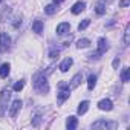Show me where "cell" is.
I'll list each match as a JSON object with an SVG mask.
<instances>
[{
    "mask_svg": "<svg viewBox=\"0 0 130 130\" xmlns=\"http://www.w3.org/2000/svg\"><path fill=\"white\" fill-rule=\"evenodd\" d=\"M32 86L34 90L40 95H46L49 92V83H47V77L43 72H37L32 78Z\"/></svg>",
    "mask_w": 130,
    "mask_h": 130,
    "instance_id": "6da1fadb",
    "label": "cell"
},
{
    "mask_svg": "<svg viewBox=\"0 0 130 130\" xmlns=\"http://www.w3.org/2000/svg\"><path fill=\"white\" fill-rule=\"evenodd\" d=\"M69 95H71V87H69V84H68V83H64V81L58 83V93H57V103H58V104H63L64 101H66V100L69 98Z\"/></svg>",
    "mask_w": 130,
    "mask_h": 130,
    "instance_id": "7a4b0ae2",
    "label": "cell"
},
{
    "mask_svg": "<svg viewBox=\"0 0 130 130\" xmlns=\"http://www.w3.org/2000/svg\"><path fill=\"white\" fill-rule=\"evenodd\" d=\"M109 51V43H107V40L104 38V37H101V38H98V49H96V52H93L92 55H90V58H95V60H98L103 54H106Z\"/></svg>",
    "mask_w": 130,
    "mask_h": 130,
    "instance_id": "3957f363",
    "label": "cell"
},
{
    "mask_svg": "<svg viewBox=\"0 0 130 130\" xmlns=\"http://www.w3.org/2000/svg\"><path fill=\"white\" fill-rule=\"evenodd\" d=\"M9 98H11V92L9 89H3L2 93H0V113H5V110L8 109V103H9Z\"/></svg>",
    "mask_w": 130,
    "mask_h": 130,
    "instance_id": "277c9868",
    "label": "cell"
},
{
    "mask_svg": "<svg viewBox=\"0 0 130 130\" xmlns=\"http://www.w3.org/2000/svg\"><path fill=\"white\" fill-rule=\"evenodd\" d=\"M115 127H118V122L106 121V119H98L92 124V128H115Z\"/></svg>",
    "mask_w": 130,
    "mask_h": 130,
    "instance_id": "5b68a950",
    "label": "cell"
},
{
    "mask_svg": "<svg viewBox=\"0 0 130 130\" xmlns=\"http://www.w3.org/2000/svg\"><path fill=\"white\" fill-rule=\"evenodd\" d=\"M9 44H11V37L6 32H2L0 34V52H6L9 49Z\"/></svg>",
    "mask_w": 130,
    "mask_h": 130,
    "instance_id": "8992f818",
    "label": "cell"
},
{
    "mask_svg": "<svg viewBox=\"0 0 130 130\" xmlns=\"http://www.w3.org/2000/svg\"><path fill=\"white\" fill-rule=\"evenodd\" d=\"M22 104H23V103H22L20 100H15V101L11 104V109H9V116H11V118H15V116H17L19 110L22 109Z\"/></svg>",
    "mask_w": 130,
    "mask_h": 130,
    "instance_id": "52a82bcc",
    "label": "cell"
},
{
    "mask_svg": "<svg viewBox=\"0 0 130 130\" xmlns=\"http://www.w3.org/2000/svg\"><path fill=\"white\" fill-rule=\"evenodd\" d=\"M98 109H100V110H106V112H109V110H112V109H113V103H112L109 98L101 100V101L98 103Z\"/></svg>",
    "mask_w": 130,
    "mask_h": 130,
    "instance_id": "ba28073f",
    "label": "cell"
},
{
    "mask_svg": "<svg viewBox=\"0 0 130 130\" xmlns=\"http://www.w3.org/2000/svg\"><path fill=\"white\" fill-rule=\"evenodd\" d=\"M81 81H83V74H81V72H80V74H75V75L72 77V80H71L69 87H71V89H77V87L81 84Z\"/></svg>",
    "mask_w": 130,
    "mask_h": 130,
    "instance_id": "9c48e42d",
    "label": "cell"
},
{
    "mask_svg": "<svg viewBox=\"0 0 130 130\" xmlns=\"http://www.w3.org/2000/svg\"><path fill=\"white\" fill-rule=\"evenodd\" d=\"M69 31H71V25L68 22H63V23H60L57 26V34L58 35H64V34H68Z\"/></svg>",
    "mask_w": 130,
    "mask_h": 130,
    "instance_id": "30bf717a",
    "label": "cell"
},
{
    "mask_svg": "<svg viewBox=\"0 0 130 130\" xmlns=\"http://www.w3.org/2000/svg\"><path fill=\"white\" fill-rule=\"evenodd\" d=\"M74 64V60L71 58V57H68V58H64L63 61H61V64H60V71L61 72H68L69 71V68Z\"/></svg>",
    "mask_w": 130,
    "mask_h": 130,
    "instance_id": "8fae6325",
    "label": "cell"
},
{
    "mask_svg": "<svg viewBox=\"0 0 130 130\" xmlns=\"http://www.w3.org/2000/svg\"><path fill=\"white\" fill-rule=\"evenodd\" d=\"M77 125H78V119H77L75 116H69V118L66 119V128H68V130H75Z\"/></svg>",
    "mask_w": 130,
    "mask_h": 130,
    "instance_id": "7c38bea8",
    "label": "cell"
},
{
    "mask_svg": "<svg viewBox=\"0 0 130 130\" xmlns=\"http://www.w3.org/2000/svg\"><path fill=\"white\" fill-rule=\"evenodd\" d=\"M84 8H86V3L84 2H77L74 6H72V14H80V12H83L84 11Z\"/></svg>",
    "mask_w": 130,
    "mask_h": 130,
    "instance_id": "4fadbf2b",
    "label": "cell"
},
{
    "mask_svg": "<svg viewBox=\"0 0 130 130\" xmlns=\"http://www.w3.org/2000/svg\"><path fill=\"white\" fill-rule=\"evenodd\" d=\"M89 106H90V103H89V101H81V103L78 104V109H77V112H78V115H84V113L87 112V109H89Z\"/></svg>",
    "mask_w": 130,
    "mask_h": 130,
    "instance_id": "5bb4252c",
    "label": "cell"
},
{
    "mask_svg": "<svg viewBox=\"0 0 130 130\" xmlns=\"http://www.w3.org/2000/svg\"><path fill=\"white\" fill-rule=\"evenodd\" d=\"M9 69H11L9 63H3L2 66H0V77H2V78H6V77L9 75Z\"/></svg>",
    "mask_w": 130,
    "mask_h": 130,
    "instance_id": "9a60e30c",
    "label": "cell"
},
{
    "mask_svg": "<svg viewBox=\"0 0 130 130\" xmlns=\"http://www.w3.org/2000/svg\"><path fill=\"white\" fill-rule=\"evenodd\" d=\"M43 22L41 20H35L34 23H32V31L35 32V34H41L43 32Z\"/></svg>",
    "mask_w": 130,
    "mask_h": 130,
    "instance_id": "2e32d148",
    "label": "cell"
},
{
    "mask_svg": "<svg viewBox=\"0 0 130 130\" xmlns=\"http://www.w3.org/2000/svg\"><path fill=\"white\" fill-rule=\"evenodd\" d=\"M58 5H55V3H51V5H47V6H44V12L47 14V15H54L55 12H57V8Z\"/></svg>",
    "mask_w": 130,
    "mask_h": 130,
    "instance_id": "e0dca14e",
    "label": "cell"
},
{
    "mask_svg": "<svg viewBox=\"0 0 130 130\" xmlns=\"http://www.w3.org/2000/svg\"><path fill=\"white\" fill-rule=\"evenodd\" d=\"M95 86H96V75L90 74L89 78H87V87H89V90H93Z\"/></svg>",
    "mask_w": 130,
    "mask_h": 130,
    "instance_id": "ac0fdd59",
    "label": "cell"
},
{
    "mask_svg": "<svg viewBox=\"0 0 130 130\" xmlns=\"http://www.w3.org/2000/svg\"><path fill=\"white\" fill-rule=\"evenodd\" d=\"M121 81H122V83L130 81V69H128V68H124V69H122V72H121Z\"/></svg>",
    "mask_w": 130,
    "mask_h": 130,
    "instance_id": "d6986e66",
    "label": "cell"
},
{
    "mask_svg": "<svg viewBox=\"0 0 130 130\" xmlns=\"http://www.w3.org/2000/svg\"><path fill=\"white\" fill-rule=\"evenodd\" d=\"M89 44H90V40H89V38H81V40L77 41V47H78V49H84V47H87Z\"/></svg>",
    "mask_w": 130,
    "mask_h": 130,
    "instance_id": "ffe728a7",
    "label": "cell"
},
{
    "mask_svg": "<svg viewBox=\"0 0 130 130\" xmlns=\"http://www.w3.org/2000/svg\"><path fill=\"white\" fill-rule=\"evenodd\" d=\"M128 43H130V25L127 23L124 29V44H128Z\"/></svg>",
    "mask_w": 130,
    "mask_h": 130,
    "instance_id": "44dd1931",
    "label": "cell"
},
{
    "mask_svg": "<svg viewBox=\"0 0 130 130\" xmlns=\"http://www.w3.org/2000/svg\"><path fill=\"white\" fill-rule=\"evenodd\" d=\"M106 9H107V8H106L104 5H101L100 2H98V3H96V6H95V12H96L98 15H103V14H106Z\"/></svg>",
    "mask_w": 130,
    "mask_h": 130,
    "instance_id": "7402d4cb",
    "label": "cell"
},
{
    "mask_svg": "<svg viewBox=\"0 0 130 130\" xmlns=\"http://www.w3.org/2000/svg\"><path fill=\"white\" fill-rule=\"evenodd\" d=\"M23 87H25V81H23V80H20V81H17V83L14 84V87H12V89H14L15 92H20Z\"/></svg>",
    "mask_w": 130,
    "mask_h": 130,
    "instance_id": "603a6c76",
    "label": "cell"
},
{
    "mask_svg": "<svg viewBox=\"0 0 130 130\" xmlns=\"http://www.w3.org/2000/svg\"><path fill=\"white\" fill-rule=\"evenodd\" d=\"M40 119H41V115H40V112H37V113L34 115V119H32V125H34V127H38V124H40Z\"/></svg>",
    "mask_w": 130,
    "mask_h": 130,
    "instance_id": "cb8c5ba5",
    "label": "cell"
},
{
    "mask_svg": "<svg viewBox=\"0 0 130 130\" xmlns=\"http://www.w3.org/2000/svg\"><path fill=\"white\" fill-rule=\"evenodd\" d=\"M89 25H90V20H89V19H84V20L78 25V29H80V31H83V29H86Z\"/></svg>",
    "mask_w": 130,
    "mask_h": 130,
    "instance_id": "d4e9b609",
    "label": "cell"
},
{
    "mask_svg": "<svg viewBox=\"0 0 130 130\" xmlns=\"http://www.w3.org/2000/svg\"><path fill=\"white\" fill-rule=\"evenodd\" d=\"M58 54H60V51H58V49H51L49 57H51V58H55V57H58Z\"/></svg>",
    "mask_w": 130,
    "mask_h": 130,
    "instance_id": "484cf974",
    "label": "cell"
},
{
    "mask_svg": "<svg viewBox=\"0 0 130 130\" xmlns=\"http://www.w3.org/2000/svg\"><path fill=\"white\" fill-rule=\"evenodd\" d=\"M130 5V0H121V2H119V6L121 8H127Z\"/></svg>",
    "mask_w": 130,
    "mask_h": 130,
    "instance_id": "4316f807",
    "label": "cell"
},
{
    "mask_svg": "<svg viewBox=\"0 0 130 130\" xmlns=\"http://www.w3.org/2000/svg\"><path fill=\"white\" fill-rule=\"evenodd\" d=\"M119 63H121V60H119V58L116 57V58L113 60V63H112V66H113V69H116V68L119 66Z\"/></svg>",
    "mask_w": 130,
    "mask_h": 130,
    "instance_id": "83f0119b",
    "label": "cell"
},
{
    "mask_svg": "<svg viewBox=\"0 0 130 130\" xmlns=\"http://www.w3.org/2000/svg\"><path fill=\"white\" fill-rule=\"evenodd\" d=\"M112 2H113V0H100V3H101V5H104V6H107V5H109V3H112Z\"/></svg>",
    "mask_w": 130,
    "mask_h": 130,
    "instance_id": "f1b7e54d",
    "label": "cell"
},
{
    "mask_svg": "<svg viewBox=\"0 0 130 130\" xmlns=\"http://www.w3.org/2000/svg\"><path fill=\"white\" fill-rule=\"evenodd\" d=\"M61 2H63V0H54V3H55V5H58V3H61Z\"/></svg>",
    "mask_w": 130,
    "mask_h": 130,
    "instance_id": "f546056e",
    "label": "cell"
},
{
    "mask_svg": "<svg viewBox=\"0 0 130 130\" xmlns=\"http://www.w3.org/2000/svg\"><path fill=\"white\" fill-rule=\"evenodd\" d=\"M0 2H2V0H0Z\"/></svg>",
    "mask_w": 130,
    "mask_h": 130,
    "instance_id": "4dcf8cb0",
    "label": "cell"
}]
</instances>
